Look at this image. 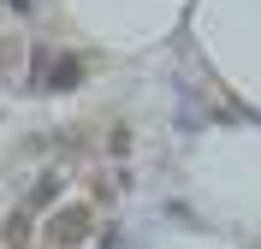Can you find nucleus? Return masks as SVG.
<instances>
[{"mask_svg": "<svg viewBox=\"0 0 261 249\" xmlns=\"http://www.w3.org/2000/svg\"><path fill=\"white\" fill-rule=\"evenodd\" d=\"M89 226H95L89 208H83V202H65V208L48 214V243H54V249H77L83 237H89Z\"/></svg>", "mask_w": 261, "mask_h": 249, "instance_id": "obj_1", "label": "nucleus"}, {"mask_svg": "<svg viewBox=\"0 0 261 249\" xmlns=\"http://www.w3.org/2000/svg\"><path fill=\"white\" fill-rule=\"evenodd\" d=\"M83 83V60H71V53H65V60H54V71H48V83H42V89H77Z\"/></svg>", "mask_w": 261, "mask_h": 249, "instance_id": "obj_2", "label": "nucleus"}, {"mask_svg": "<svg viewBox=\"0 0 261 249\" xmlns=\"http://www.w3.org/2000/svg\"><path fill=\"white\" fill-rule=\"evenodd\" d=\"M0 243H6V249H24V243H30V219H24V214H12L6 226H0Z\"/></svg>", "mask_w": 261, "mask_h": 249, "instance_id": "obj_3", "label": "nucleus"}, {"mask_svg": "<svg viewBox=\"0 0 261 249\" xmlns=\"http://www.w3.org/2000/svg\"><path fill=\"white\" fill-rule=\"evenodd\" d=\"M54 196H60V184H54V178H42V184L30 190V208H54Z\"/></svg>", "mask_w": 261, "mask_h": 249, "instance_id": "obj_4", "label": "nucleus"}]
</instances>
